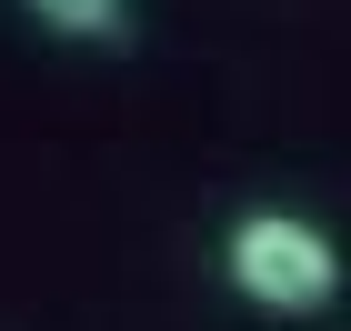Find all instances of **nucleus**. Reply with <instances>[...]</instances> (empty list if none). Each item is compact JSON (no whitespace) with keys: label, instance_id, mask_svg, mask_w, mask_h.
<instances>
[{"label":"nucleus","instance_id":"obj_1","mask_svg":"<svg viewBox=\"0 0 351 331\" xmlns=\"http://www.w3.org/2000/svg\"><path fill=\"white\" fill-rule=\"evenodd\" d=\"M221 281L271 321H322L341 302V241L311 211H241L221 241Z\"/></svg>","mask_w":351,"mask_h":331},{"label":"nucleus","instance_id":"obj_2","mask_svg":"<svg viewBox=\"0 0 351 331\" xmlns=\"http://www.w3.org/2000/svg\"><path fill=\"white\" fill-rule=\"evenodd\" d=\"M51 40H131V10L121 0H21Z\"/></svg>","mask_w":351,"mask_h":331}]
</instances>
